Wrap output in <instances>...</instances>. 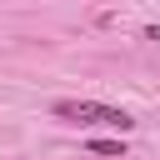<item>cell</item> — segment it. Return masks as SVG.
I'll use <instances>...</instances> for the list:
<instances>
[{
	"label": "cell",
	"instance_id": "cell-2",
	"mask_svg": "<svg viewBox=\"0 0 160 160\" xmlns=\"http://www.w3.org/2000/svg\"><path fill=\"white\" fill-rule=\"evenodd\" d=\"M90 150H95V155H115V160H125V140H90Z\"/></svg>",
	"mask_w": 160,
	"mask_h": 160
},
{
	"label": "cell",
	"instance_id": "cell-1",
	"mask_svg": "<svg viewBox=\"0 0 160 160\" xmlns=\"http://www.w3.org/2000/svg\"><path fill=\"white\" fill-rule=\"evenodd\" d=\"M55 110V120H65V125H110V130H135V115L130 110H120V105H105V100H55L50 105Z\"/></svg>",
	"mask_w": 160,
	"mask_h": 160
},
{
	"label": "cell",
	"instance_id": "cell-3",
	"mask_svg": "<svg viewBox=\"0 0 160 160\" xmlns=\"http://www.w3.org/2000/svg\"><path fill=\"white\" fill-rule=\"evenodd\" d=\"M145 40H155V45H160V25H145Z\"/></svg>",
	"mask_w": 160,
	"mask_h": 160
}]
</instances>
